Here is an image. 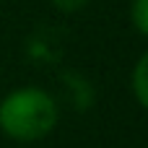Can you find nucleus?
<instances>
[{
    "instance_id": "4",
    "label": "nucleus",
    "mask_w": 148,
    "mask_h": 148,
    "mask_svg": "<svg viewBox=\"0 0 148 148\" xmlns=\"http://www.w3.org/2000/svg\"><path fill=\"white\" fill-rule=\"evenodd\" d=\"M57 10H62V13H75V10H81L88 0H49Z\"/></svg>"
},
{
    "instance_id": "1",
    "label": "nucleus",
    "mask_w": 148,
    "mask_h": 148,
    "mask_svg": "<svg viewBox=\"0 0 148 148\" xmlns=\"http://www.w3.org/2000/svg\"><path fill=\"white\" fill-rule=\"evenodd\" d=\"M57 101L36 86H23L0 99V133L16 143H36L57 125Z\"/></svg>"
},
{
    "instance_id": "3",
    "label": "nucleus",
    "mask_w": 148,
    "mask_h": 148,
    "mask_svg": "<svg viewBox=\"0 0 148 148\" xmlns=\"http://www.w3.org/2000/svg\"><path fill=\"white\" fill-rule=\"evenodd\" d=\"M130 21L143 36H148V0H133L130 3Z\"/></svg>"
},
{
    "instance_id": "2",
    "label": "nucleus",
    "mask_w": 148,
    "mask_h": 148,
    "mask_svg": "<svg viewBox=\"0 0 148 148\" xmlns=\"http://www.w3.org/2000/svg\"><path fill=\"white\" fill-rule=\"evenodd\" d=\"M130 86H133L135 101H138L143 109H148V49L138 57V62H135V68H133Z\"/></svg>"
}]
</instances>
